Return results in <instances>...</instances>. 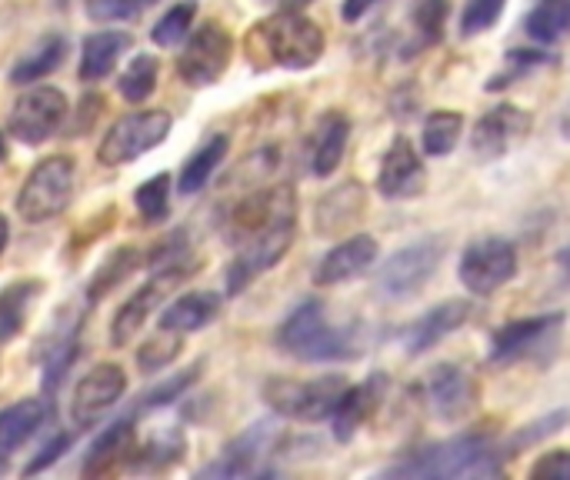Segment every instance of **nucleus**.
I'll list each match as a JSON object with an SVG mask.
<instances>
[{
	"label": "nucleus",
	"instance_id": "obj_1",
	"mask_svg": "<svg viewBox=\"0 0 570 480\" xmlns=\"http://www.w3.org/2000/svg\"><path fill=\"white\" fill-rule=\"evenodd\" d=\"M324 30L301 10H277L267 20H257L247 37L244 50L254 70H307L324 57Z\"/></svg>",
	"mask_w": 570,
	"mask_h": 480
},
{
	"label": "nucleus",
	"instance_id": "obj_2",
	"mask_svg": "<svg viewBox=\"0 0 570 480\" xmlns=\"http://www.w3.org/2000/svg\"><path fill=\"white\" fill-rule=\"evenodd\" d=\"M504 451L488 434H458L441 444H428L394 468L391 478H494L504 471Z\"/></svg>",
	"mask_w": 570,
	"mask_h": 480
},
{
	"label": "nucleus",
	"instance_id": "obj_3",
	"mask_svg": "<svg viewBox=\"0 0 570 480\" xmlns=\"http://www.w3.org/2000/svg\"><path fill=\"white\" fill-rule=\"evenodd\" d=\"M277 347L297 361H351L361 354L357 337L347 327H334L321 301H304L277 331Z\"/></svg>",
	"mask_w": 570,
	"mask_h": 480
},
{
	"label": "nucleus",
	"instance_id": "obj_4",
	"mask_svg": "<svg viewBox=\"0 0 570 480\" xmlns=\"http://www.w3.org/2000/svg\"><path fill=\"white\" fill-rule=\"evenodd\" d=\"M73 187H77V164H73V157H67V154L43 157L27 174L20 194H17V214L27 224H47V221L60 217L70 207Z\"/></svg>",
	"mask_w": 570,
	"mask_h": 480
},
{
	"label": "nucleus",
	"instance_id": "obj_5",
	"mask_svg": "<svg viewBox=\"0 0 570 480\" xmlns=\"http://www.w3.org/2000/svg\"><path fill=\"white\" fill-rule=\"evenodd\" d=\"M347 391V378L327 374L314 381H291V378H271L264 384V401L274 414L301 424H317L334 414L341 394Z\"/></svg>",
	"mask_w": 570,
	"mask_h": 480
},
{
	"label": "nucleus",
	"instance_id": "obj_6",
	"mask_svg": "<svg viewBox=\"0 0 570 480\" xmlns=\"http://www.w3.org/2000/svg\"><path fill=\"white\" fill-rule=\"evenodd\" d=\"M287 224H297V194L287 184H274V187H261V190L247 194L244 200H237L230 207V214L224 217V234L237 247L257 234H267V231H277Z\"/></svg>",
	"mask_w": 570,
	"mask_h": 480
},
{
	"label": "nucleus",
	"instance_id": "obj_7",
	"mask_svg": "<svg viewBox=\"0 0 570 480\" xmlns=\"http://www.w3.org/2000/svg\"><path fill=\"white\" fill-rule=\"evenodd\" d=\"M170 127H174V117L167 110H134V114H124L104 134V140L97 147V160L104 167H124V164L144 157L147 150L160 147L167 140Z\"/></svg>",
	"mask_w": 570,
	"mask_h": 480
},
{
	"label": "nucleus",
	"instance_id": "obj_8",
	"mask_svg": "<svg viewBox=\"0 0 570 480\" xmlns=\"http://www.w3.org/2000/svg\"><path fill=\"white\" fill-rule=\"evenodd\" d=\"M441 261H444V241L441 237H424V241H417L411 247H401L377 271V291H381V297L407 301V297L421 294L428 287V281L438 274Z\"/></svg>",
	"mask_w": 570,
	"mask_h": 480
},
{
	"label": "nucleus",
	"instance_id": "obj_9",
	"mask_svg": "<svg viewBox=\"0 0 570 480\" xmlns=\"http://www.w3.org/2000/svg\"><path fill=\"white\" fill-rule=\"evenodd\" d=\"M230 57H234V37L227 33L224 23L207 20L187 37V47L177 57V74L190 87H210L224 77Z\"/></svg>",
	"mask_w": 570,
	"mask_h": 480
},
{
	"label": "nucleus",
	"instance_id": "obj_10",
	"mask_svg": "<svg viewBox=\"0 0 570 480\" xmlns=\"http://www.w3.org/2000/svg\"><path fill=\"white\" fill-rule=\"evenodd\" d=\"M67 97L63 90L57 87H30L27 94L17 97L13 110H10V120H7V130L13 140L27 144V147H37L43 140H50L63 120H67Z\"/></svg>",
	"mask_w": 570,
	"mask_h": 480
},
{
	"label": "nucleus",
	"instance_id": "obj_11",
	"mask_svg": "<svg viewBox=\"0 0 570 480\" xmlns=\"http://www.w3.org/2000/svg\"><path fill=\"white\" fill-rule=\"evenodd\" d=\"M194 271H197V267H194L190 261L170 264V267H157V274H154L137 294H130V297L120 304V311L114 314L110 344H114V347H127V344L134 341V334L144 327V321H147V317L167 301V294H170L177 284H184Z\"/></svg>",
	"mask_w": 570,
	"mask_h": 480
},
{
	"label": "nucleus",
	"instance_id": "obj_12",
	"mask_svg": "<svg viewBox=\"0 0 570 480\" xmlns=\"http://www.w3.org/2000/svg\"><path fill=\"white\" fill-rule=\"evenodd\" d=\"M514 274H518V251L504 237H481L461 254L458 277L468 287V294L488 297L501 291Z\"/></svg>",
	"mask_w": 570,
	"mask_h": 480
},
{
	"label": "nucleus",
	"instance_id": "obj_13",
	"mask_svg": "<svg viewBox=\"0 0 570 480\" xmlns=\"http://www.w3.org/2000/svg\"><path fill=\"white\" fill-rule=\"evenodd\" d=\"M564 314H541V317H521L494 331L491 337V364H514L528 357H541L551 351L561 337Z\"/></svg>",
	"mask_w": 570,
	"mask_h": 480
},
{
	"label": "nucleus",
	"instance_id": "obj_14",
	"mask_svg": "<svg viewBox=\"0 0 570 480\" xmlns=\"http://www.w3.org/2000/svg\"><path fill=\"white\" fill-rule=\"evenodd\" d=\"M294 237H297V224H287V227H277V231H267L237 244V254L227 267V294L230 297L244 294L261 274L277 267L284 254L294 247Z\"/></svg>",
	"mask_w": 570,
	"mask_h": 480
},
{
	"label": "nucleus",
	"instance_id": "obj_15",
	"mask_svg": "<svg viewBox=\"0 0 570 480\" xmlns=\"http://www.w3.org/2000/svg\"><path fill=\"white\" fill-rule=\"evenodd\" d=\"M531 127H534V120H531L528 110H521L514 104H498L471 130V154H474V160L478 164H494V160L508 157L531 134Z\"/></svg>",
	"mask_w": 570,
	"mask_h": 480
},
{
	"label": "nucleus",
	"instance_id": "obj_16",
	"mask_svg": "<svg viewBox=\"0 0 570 480\" xmlns=\"http://www.w3.org/2000/svg\"><path fill=\"white\" fill-rule=\"evenodd\" d=\"M124 391H127V374H124V368H117V364H97V368H90V371L80 378V384H77V391H73V401H70L73 428L87 431V428L100 424L104 414L124 398Z\"/></svg>",
	"mask_w": 570,
	"mask_h": 480
},
{
	"label": "nucleus",
	"instance_id": "obj_17",
	"mask_svg": "<svg viewBox=\"0 0 570 480\" xmlns=\"http://www.w3.org/2000/svg\"><path fill=\"white\" fill-rule=\"evenodd\" d=\"M428 187V170L421 154L414 150V144L407 137H397L377 170V190L387 200H411L417 194H424Z\"/></svg>",
	"mask_w": 570,
	"mask_h": 480
},
{
	"label": "nucleus",
	"instance_id": "obj_18",
	"mask_svg": "<svg viewBox=\"0 0 570 480\" xmlns=\"http://www.w3.org/2000/svg\"><path fill=\"white\" fill-rule=\"evenodd\" d=\"M428 404L441 421H461L474 411L478 404V384L474 378L458 368V364H441L431 371L428 384H424Z\"/></svg>",
	"mask_w": 570,
	"mask_h": 480
},
{
	"label": "nucleus",
	"instance_id": "obj_19",
	"mask_svg": "<svg viewBox=\"0 0 570 480\" xmlns=\"http://www.w3.org/2000/svg\"><path fill=\"white\" fill-rule=\"evenodd\" d=\"M471 317H474V304L471 301H444V304L431 307L424 317H417L407 327V334H404V354L407 357H421V354L434 351L441 341H448L454 331H461Z\"/></svg>",
	"mask_w": 570,
	"mask_h": 480
},
{
	"label": "nucleus",
	"instance_id": "obj_20",
	"mask_svg": "<svg viewBox=\"0 0 570 480\" xmlns=\"http://www.w3.org/2000/svg\"><path fill=\"white\" fill-rule=\"evenodd\" d=\"M374 261H377V241L371 234H354L321 257V264L314 267V284L317 287L347 284V281L367 274L374 267Z\"/></svg>",
	"mask_w": 570,
	"mask_h": 480
},
{
	"label": "nucleus",
	"instance_id": "obj_21",
	"mask_svg": "<svg viewBox=\"0 0 570 480\" xmlns=\"http://www.w3.org/2000/svg\"><path fill=\"white\" fill-rule=\"evenodd\" d=\"M384 391H387V378H384V374H374L371 381H364V384H357V388L347 384V391L341 394V401H337V408H334V414H331L334 441H341V444L354 441L357 431H361V428L374 418V411L381 408Z\"/></svg>",
	"mask_w": 570,
	"mask_h": 480
},
{
	"label": "nucleus",
	"instance_id": "obj_22",
	"mask_svg": "<svg viewBox=\"0 0 570 480\" xmlns=\"http://www.w3.org/2000/svg\"><path fill=\"white\" fill-rule=\"evenodd\" d=\"M274 444V428L267 424H254L250 431H244L240 438H234L217 461H210L200 478H247V474H257V464L267 458Z\"/></svg>",
	"mask_w": 570,
	"mask_h": 480
},
{
	"label": "nucleus",
	"instance_id": "obj_23",
	"mask_svg": "<svg viewBox=\"0 0 570 480\" xmlns=\"http://www.w3.org/2000/svg\"><path fill=\"white\" fill-rule=\"evenodd\" d=\"M364 207H367L364 184H357V180H344L341 187L327 190V194L317 200V210H314V231H317L321 237H341L347 227H354V224L364 217Z\"/></svg>",
	"mask_w": 570,
	"mask_h": 480
},
{
	"label": "nucleus",
	"instance_id": "obj_24",
	"mask_svg": "<svg viewBox=\"0 0 570 480\" xmlns=\"http://www.w3.org/2000/svg\"><path fill=\"white\" fill-rule=\"evenodd\" d=\"M347 140H351V120L341 110H327L311 137V174L331 177L344 160Z\"/></svg>",
	"mask_w": 570,
	"mask_h": 480
},
{
	"label": "nucleus",
	"instance_id": "obj_25",
	"mask_svg": "<svg viewBox=\"0 0 570 480\" xmlns=\"http://www.w3.org/2000/svg\"><path fill=\"white\" fill-rule=\"evenodd\" d=\"M134 444H137L134 418H120V421H114V424H110V428H107V431L90 444V451H87V458H83L80 474H83V478H104V474H110L120 461H127V458H130Z\"/></svg>",
	"mask_w": 570,
	"mask_h": 480
},
{
	"label": "nucleus",
	"instance_id": "obj_26",
	"mask_svg": "<svg viewBox=\"0 0 570 480\" xmlns=\"http://www.w3.org/2000/svg\"><path fill=\"white\" fill-rule=\"evenodd\" d=\"M220 294L214 291H190V294H180L174 304L164 307L160 314V327L167 331H177V334H194V331H204L207 324H214L220 317Z\"/></svg>",
	"mask_w": 570,
	"mask_h": 480
},
{
	"label": "nucleus",
	"instance_id": "obj_27",
	"mask_svg": "<svg viewBox=\"0 0 570 480\" xmlns=\"http://www.w3.org/2000/svg\"><path fill=\"white\" fill-rule=\"evenodd\" d=\"M134 37L124 30H97L83 40L80 47V80L94 84L104 80L107 74H114V67L120 63V57L130 50Z\"/></svg>",
	"mask_w": 570,
	"mask_h": 480
},
{
	"label": "nucleus",
	"instance_id": "obj_28",
	"mask_svg": "<svg viewBox=\"0 0 570 480\" xmlns=\"http://www.w3.org/2000/svg\"><path fill=\"white\" fill-rule=\"evenodd\" d=\"M43 418H47V404L37 398L3 408L0 411V461H7L13 451H20L30 441L37 428L43 424Z\"/></svg>",
	"mask_w": 570,
	"mask_h": 480
},
{
	"label": "nucleus",
	"instance_id": "obj_29",
	"mask_svg": "<svg viewBox=\"0 0 570 480\" xmlns=\"http://www.w3.org/2000/svg\"><path fill=\"white\" fill-rule=\"evenodd\" d=\"M63 57H67V40L60 33H47L10 67V84L27 87L33 80H43L63 63Z\"/></svg>",
	"mask_w": 570,
	"mask_h": 480
},
{
	"label": "nucleus",
	"instance_id": "obj_30",
	"mask_svg": "<svg viewBox=\"0 0 570 480\" xmlns=\"http://www.w3.org/2000/svg\"><path fill=\"white\" fill-rule=\"evenodd\" d=\"M80 357V317H73L67 327H60L53 334V344L43 351V394H57L63 378L70 374L73 361Z\"/></svg>",
	"mask_w": 570,
	"mask_h": 480
},
{
	"label": "nucleus",
	"instance_id": "obj_31",
	"mask_svg": "<svg viewBox=\"0 0 570 480\" xmlns=\"http://www.w3.org/2000/svg\"><path fill=\"white\" fill-rule=\"evenodd\" d=\"M227 150H230V140H227L224 134H217V137L204 140V144H200L187 160H184V167H180V180H177V190H180L184 197L200 194V190L210 184V177H214V170L220 167V160L227 157Z\"/></svg>",
	"mask_w": 570,
	"mask_h": 480
},
{
	"label": "nucleus",
	"instance_id": "obj_32",
	"mask_svg": "<svg viewBox=\"0 0 570 480\" xmlns=\"http://www.w3.org/2000/svg\"><path fill=\"white\" fill-rule=\"evenodd\" d=\"M43 281L27 277V281H13L0 291V344L13 341L23 331V321L33 307V301L40 297Z\"/></svg>",
	"mask_w": 570,
	"mask_h": 480
},
{
	"label": "nucleus",
	"instance_id": "obj_33",
	"mask_svg": "<svg viewBox=\"0 0 570 480\" xmlns=\"http://www.w3.org/2000/svg\"><path fill=\"white\" fill-rule=\"evenodd\" d=\"M524 30L544 47L570 37V0H538V7L524 20Z\"/></svg>",
	"mask_w": 570,
	"mask_h": 480
},
{
	"label": "nucleus",
	"instance_id": "obj_34",
	"mask_svg": "<svg viewBox=\"0 0 570 480\" xmlns=\"http://www.w3.org/2000/svg\"><path fill=\"white\" fill-rule=\"evenodd\" d=\"M461 134H464V117L458 110H434V114H428L424 130H421L424 154L428 157L454 154V147L461 144Z\"/></svg>",
	"mask_w": 570,
	"mask_h": 480
},
{
	"label": "nucleus",
	"instance_id": "obj_35",
	"mask_svg": "<svg viewBox=\"0 0 570 480\" xmlns=\"http://www.w3.org/2000/svg\"><path fill=\"white\" fill-rule=\"evenodd\" d=\"M137 267H140V254H137L134 247H117V251L97 267V274L90 277V284H87V301L97 304V301L107 297L114 287H120Z\"/></svg>",
	"mask_w": 570,
	"mask_h": 480
},
{
	"label": "nucleus",
	"instance_id": "obj_36",
	"mask_svg": "<svg viewBox=\"0 0 570 480\" xmlns=\"http://www.w3.org/2000/svg\"><path fill=\"white\" fill-rule=\"evenodd\" d=\"M157 80H160V60L154 53H137L130 67L120 74L117 90L127 104H144L157 90Z\"/></svg>",
	"mask_w": 570,
	"mask_h": 480
},
{
	"label": "nucleus",
	"instance_id": "obj_37",
	"mask_svg": "<svg viewBox=\"0 0 570 480\" xmlns=\"http://www.w3.org/2000/svg\"><path fill=\"white\" fill-rule=\"evenodd\" d=\"M180 341H184V334L160 327L154 337H147V341L137 347V368H140L144 374H160L164 368H170V364L177 361Z\"/></svg>",
	"mask_w": 570,
	"mask_h": 480
},
{
	"label": "nucleus",
	"instance_id": "obj_38",
	"mask_svg": "<svg viewBox=\"0 0 570 480\" xmlns=\"http://www.w3.org/2000/svg\"><path fill=\"white\" fill-rule=\"evenodd\" d=\"M134 204L144 224H160L170 210V174H154L150 180H144L134 194Z\"/></svg>",
	"mask_w": 570,
	"mask_h": 480
},
{
	"label": "nucleus",
	"instance_id": "obj_39",
	"mask_svg": "<svg viewBox=\"0 0 570 480\" xmlns=\"http://www.w3.org/2000/svg\"><path fill=\"white\" fill-rule=\"evenodd\" d=\"M194 17H197V7H194L190 0H187V3H177V7H170V10L154 23L150 40H154L157 47H177L180 40H187Z\"/></svg>",
	"mask_w": 570,
	"mask_h": 480
},
{
	"label": "nucleus",
	"instance_id": "obj_40",
	"mask_svg": "<svg viewBox=\"0 0 570 480\" xmlns=\"http://www.w3.org/2000/svg\"><path fill=\"white\" fill-rule=\"evenodd\" d=\"M568 421H570L568 411H554V414H548V418H541V421H534V424L521 428L511 441H504V444H501L504 458H514V454H521V451L534 448L538 441L554 438L558 431H564V424H568Z\"/></svg>",
	"mask_w": 570,
	"mask_h": 480
},
{
	"label": "nucleus",
	"instance_id": "obj_41",
	"mask_svg": "<svg viewBox=\"0 0 570 480\" xmlns=\"http://www.w3.org/2000/svg\"><path fill=\"white\" fill-rule=\"evenodd\" d=\"M451 13V0H417L414 7V33L421 37V47H434L444 37V20Z\"/></svg>",
	"mask_w": 570,
	"mask_h": 480
},
{
	"label": "nucleus",
	"instance_id": "obj_42",
	"mask_svg": "<svg viewBox=\"0 0 570 480\" xmlns=\"http://www.w3.org/2000/svg\"><path fill=\"white\" fill-rule=\"evenodd\" d=\"M544 63H551V57L541 53V50H511L504 70L494 74V77L488 80V90H504V87H511L514 80L528 77L531 70H538V67H544Z\"/></svg>",
	"mask_w": 570,
	"mask_h": 480
},
{
	"label": "nucleus",
	"instance_id": "obj_43",
	"mask_svg": "<svg viewBox=\"0 0 570 480\" xmlns=\"http://www.w3.org/2000/svg\"><path fill=\"white\" fill-rule=\"evenodd\" d=\"M504 7H508V0H468L464 13H461V33L478 37V33L491 30L501 20Z\"/></svg>",
	"mask_w": 570,
	"mask_h": 480
},
{
	"label": "nucleus",
	"instance_id": "obj_44",
	"mask_svg": "<svg viewBox=\"0 0 570 480\" xmlns=\"http://www.w3.org/2000/svg\"><path fill=\"white\" fill-rule=\"evenodd\" d=\"M197 374H200V364H194L190 371H184V374H174V378H167L160 388H154V391H147L144 394V404H140V411H157V408H167V404H174L194 381H197Z\"/></svg>",
	"mask_w": 570,
	"mask_h": 480
},
{
	"label": "nucleus",
	"instance_id": "obj_45",
	"mask_svg": "<svg viewBox=\"0 0 570 480\" xmlns=\"http://www.w3.org/2000/svg\"><path fill=\"white\" fill-rule=\"evenodd\" d=\"M147 3H154V0H83L87 13L94 20H100V23H107V20H130Z\"/></svg>",
	"mask_w": 570,
	"mask_h": 480
},
{
	"label": "nucleus",
	"instance_id": "obj_46",
	"mask_svg": "<svg viewBox=\"0 0 570 480\" xmlns=\"http://www.w3.org/2000/svg\"><path fill=\"white\" fill-rule=\"evenodd\" d=\"M534 480H570V451H548L541 454L531 471H528Z\"/></svg>",
	"mask_w": 570,
	"mask_h": 480
},
{
	"label": "nucleus",
	"instance_id": "obj_47",
	"mask_svg": "<svg viewBox=\"0 0 570 480\" xmlns=\"http://www.w3.org/2000/svg\"><path fill=\"white\" fill-rule=\"evenodd\" d=\"M70 434H57L53 441H47L43 448H40V454L27 464V474H40L43 468H50V464H57L67 451H70Z\"/></svg>",
	"mask_w": 570,
	"mask_h": 480
},
{
	"label": "nucleus",
	"instance_id": "obj_48",
	"mask_svg": "<svg viewBox=\"0 0 570 480\" xmlns=\"http://www.w3.org/2000/svg\"><path fill=\"white\" fill-rule=\"evenodd\" d=\"M381 0H344V7H341V17L347 20V23H357L364 13H371L374 7H377Z\"/></svg>",
	"mask_w": 570,
	"mask_h": 480
},
{
	"label": "nucleus",
	"instance_id": "obj_49",
	"mask_svg": "<svg viewBox=\"0 0 570 480\" xmlns=\"http://www.w3.org/2000/svg\"><path fill=\"white\" fill-rule=\"evenodd\" d=\"M264 3H271V7H277V10H301V7H307L311 0H264Z\"/></svg>",
	"mask_w": 570,
	"mask_h": 480
},
{
	"label": "nucleus",
	"instance_id": "obj_50",
	"mask_svg": "<svg viewBox=\"0 0 570 480\" xmlns=\"http://www.w3.org/2000/svg\"><path fill=\"white\" fill-rule=\"evenodd\" d=\"M558 267H561V274H564V281H570V244L558 254Z\"/></svg>",
	"mask_w": 570,
	"mask_h": 480
},
{
	"label": "nucleus",
	"instance_id": "obj_51",
	"mask_svg": "<svg viewBox=\"0 0 570 480\" xmlns=\"http://www.w3.org/2000/svg\"><path fill=\"white\" fill-rule=\"evenodd\" d=\"M7 241H10V224H7V217L0 214V257H3V251H7Z\"/></svg>",
	"mask_w": 570,
	"mask_h": 480
},
{
	"label": "nucleus",
	"instance_id": "obj_52",
	"mask_svg": "<svg viewBox=\"0 0 570 480\" xmlns=\"http://www.w3.org/2000/svg\"><path fill=\"white\" fill-rule=\"evenodd\" d=\"M561 134L570 140V104H568V110H564V117H561Z\"/></svg>",
	"mask_w": 570,
	"mask_h": 480
},
{
	"label": "nucleus",
	"instance_id": "obj_53",
	"mask_svg": "<svg viewBox=\"0 0 570 480\" xmlns=\"http://www.w3.org/2000/svg\"><path fill=\"white\" fill-rule=\"evenodd\" d=\"M7 160V140H3V134H0V164Z\"/></svg>",
	"mask_w": 570,
	"mask_h": 480
}]
</instances>
